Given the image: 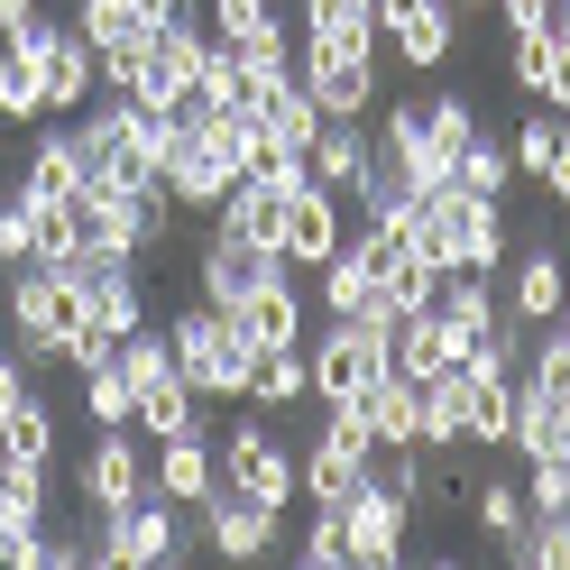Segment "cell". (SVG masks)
<instances>
[{
    "mask_svg": "<svg viewBox=\"0 0 570 570\" xmlns=\"http://www.w3.org/2000/svg\"><path fill=\"white\" fill-rule=\"evenodd\" d=\"M157 332H166V350H175V368H185V386L203 405H230V396H248V368H258V341H248L222 304H175V313H157Z\"/></svg>",
    "mask_w": 570,
    "mask_h": 570,
    "instance_id": "6da1fadb",
    "label": "cell"
},
{
    "mask_svg": "<svg viewBox=\"0 0 570 570\" xmlns=\"http://www.w3.org/2000/svg\"><path fill=\"white\" fill-rule=\"evenodd\" d=\"M83 332V285L56 267H10V313H0V341L19 350L28 368H65V341Z\"/></svg>",
    "mask_w": 570,
    "mask_h": 570,
    "instance_id": "7a4b0ae2",
    "label": "cell"
},
{
    "mask_svg": "<svg viewBox=\"0 0 570 570\" xmlns=\"http://www.w3.org/2000/svg\"><path fill=\"white\" fill-rule=\"evenodd\" d=\"M212 451H222V479H230L239 497H258V507H276V515H295L304 470H295V451L267 433V414H258V405H248V414H230L222 433H212Z\"/></svg>",
    "mask_w": 570,
    "mask_h": 570,
    "instance_id": "3957f363",
    "label": "cell"
},
{
    "mask_svg": "<svg viewBox=\"0 0 570 570\" xmlns=\"http://www.w3.org/2000/svg\"><path fill=\"white\" fill-rule=\"evenodd\" d=\"M157 185L175 194V212H194V222H212V212H222V194L239 185V166H230V148H222V129H212V111H194V120L166 129Z\"/></svg>",
    "mask_w": 570,
    "mask_h": 570,
    "instance_id": "277c9868",
    "label": "cell"
},
{
    "mask_svg": "<svg viewBox=\"0 0 570 570\" xmlns=\"http://www.w3.org/2000/svg\"><path fill=\"white\" fill-rule=\"evenodd\" d=\"M148 497V433L138 423H92V442L75 460V507L101 524V515H120Z\"/></svg>",
    "mask_w": 570,
    "mask_h": 570,
    "instance_id": "5b68a950",
    "label": "cell"
},
{
    "mask_svg": "<svg viewBox=\"0 0 570 570\" xmlns=\"http://www.w3.org/2000/svg\"><path fill=\"white\" fill-rule=\"evenodd\" d=\"M194 543H185V507H166V497L148 488L138 507H120V515H101L92 524V561L101 570H175Z\"/></svg>",
    "mask_w": 570,
    "mask_h": 570,
    "instance_id": "8992f818",
    "label": "cell"
},
{
    "mask_svg": "<svg viewBox=\"0 0 570 570\" xmlns=\"http://www.w3.org/2000/svg\"><path fill=\"white\" fill-rule=\"evenodd\" d=\"M341 533H350V570H396L405 561V533H414V507L377 470L341 497Z\"/></svg>",
    "mask_w": 570,
    "mask_h": 570,
    "instance_id": "52a82bcc",
    "label": "cell"
},
{
    "mask_svg": "<svg viewBox=\"0 0 570 570\" xmlns=\"http://www.w3.org/2000/svg\"><path fill=\"white\" fill-rule=\"evenodd\" d=\"M203 543H212V561H230V570H248V561H276V533H285V515L276 507H258V497H239L230 479H212V497H203Z\"/></svg>",
    "mask_w": 570,
    "mask_h": 570,
    "instance_id": "ba28073f",
    "label": "cell"
},
{
    "mask_svg": "<svg viewBox=\"0 0 570 570\" xmlns=\"http://www.w3.org/2000/svg\"><path fill=\"white\" fill-rule=\"evenodd\" d=\"M295 75H304L313 101H323V120H368L386 101L377 56H350V47H295Z\"/></svg>",
    "mask_w": 570,
    "mask_h": 570,
    "instance_id": "9c48e42d",
    "label": "cell"
},
{
    "mask_svg": "<svg viewBox=\"0 0 570 570\" xmlns=\"http://www.w3.org/2000/svg\"><path fill=\"white\" fill-rule=\"evenodd\" d=\"M341 230H350V203L332 194V185H313V175H295V194H285V230H276V258L295 267V276H313L341 248Z\"/></svg>",
    "mask_w": 570,
    "mask_h": 570,
    "instance_id": "30bf717a",
    "label": "cell"
},
{
    "mask_svg": "<svg viewBox=\"0 0 570 570\" xmlns=\"http://www.w3.org/2000/svg\"><path fill=\"white\" fill-rule=\"evenodd\" d=\"M230 323L258 341V350H304V332H313V285H304L295 267H276L267 285H248V295L230 304Z\"/></svg>",
    "mask_w": 570,
    "mask_h": 570,
    "instance_id": "8fae6325",
    "label": "cell"
},
{
    "mask_svg": "<svg viewBox=\"0 0 570 570\" xmlns=\"http://www.w3.org/2000/svg\"><path fill=\"white\" fill-rule=\"evenodd\" d=\"M285 258H276V248H258V239H230V230H203V248H194V295L203 304H239L248 295V285H267Z\"/></svg>",
    "mask_w": 570,
    "mask_h": 570,
    "instance_id": "7c38bea8",
    "label": "cell"
},
{
    "mask_svg": "<svg viewBox=\"0 0 570 570\" xmlns=\"http://www.w3.org/2000/svg\"><path fill=\"white\" fill-rule=\"evenodd\" d=\"M38 75H47V120H75L83 101L101 92V56H92V38H83L75 19H56V28H47Z\"/></svg>",
    "mask_w": 570,
    "mask_h": 570,
    "instance_id": "4fadbf2b",
    "label": "cell"
},
{
    "mask_svg": "<svg viewBox=\"0 0 570 570\" xmlns=\"http://www.w3.org/2000/svg\"><path fill=\"white\" fill-rule=\"evenodd\" d=\"M56 515V470L38 460H0V570L28 561V533Z\"/></svg>",
    "mask_w": 570,
    "mask_h": 570,
    "instance_id": "5bb4252c",
    "label": "cell"
},
{
    "mask_svg": "<svg viewBox=\"0 0 570 570\" xmlns=\"http://www.w3.org/2000/svg\"><path fill=\"white\" fill-rule=\"evenodd\" d=\"M212 479H222V451H212V433L194 423V433H166V442H148V488L166 497V507H203L212 497Z\"/></svg>",
    "mask_w": 570,
    "mask_h": 570,
    "instance_id": "9a60e30c",
    "label": "cell"
},
{
    "mask_svg": "<svg viewBox=\"0 0 570 570\" xmlns=\"http://www.w3.org/2000/svg\"><path fill=\"white\" fill-rule=\"evenodd\" d=\"M83 323L101 341H129L138 323H148V267H92L83 276Z\"/></svg>",
    "mask_w": 570,
    "mask_h": 570,
    "instance_id": "2e32d148",
    "label": "cell"
},
{
    "mask_svg": "<svg viewBox=\"0 0 570 570\" xmlns=\"http://www.w3.org/2000/svg\"><path fill=\"white\" fill-rule=\"evenodd\" d=\"M28 138H38V148H28V166L10 175V185H19L28 203H65V194L83 185V157H75V120H38Z\"/></svg>",
    "mask_w": 570,
    "mask_h": 570,
    "instance_id": "e0dca14e",
    "label": "cell"
},
{
    "mask_svg": "<svg viewBox=\"0 0 570 570\" xmlns=\"http://www.w3.org/2000/svg\"><path fill=\"white\" fill-rule=\"evenodd\" d=\"M304 175H313V185H332L350 212H360V185H368V120H323Z\"/></svg>",
    "mask_w": 570,
    "mask_h": 570,
    "instance_id": "ac0fdd59",
    "label": "cell"
},
{
    "mask_svg": "<svg viewBox=\"0 0 570 570\" xmlns=\"http://www.w3.org/2000/svg\"><path fill=\"white\" fill-rule=\"evenodd\" d=\"M368 433H377V451L423 442V377H405V368H377L368 377Z\"/></svg>",
    "mask_w": 570,
    "mask_h": 570,
    "instance_id": "d6986e66",
    "label": "cell"
},
{
    "mask_svg": "<svg viewBox=\"0 0 570 570\" xmlns=\"http://www.w3.org/2000/svg\"><path fill=\"white\" fill-rule=\"evenodd\" d=\"M386 368H405V377H451L460 368V341L433 304L423 313H396V350H386Z\"/></svg>",
    "mask_w": 570,
    "mask_h": 570,
    "instance_id": "ffe728a7",
    "label": "cell"
},
{
    "mask_svg": "<svg viewBox=\"0 0 570 570\" xmlns=\"http://www.w3.org/2000/svg\"><path fill=\"white\" fill-rule=\"evenodd\" d=\"M414 101H423V148H433V166L451 175V166H460V148L479 138V101L460 92V83H451V92H414Z\"/></svg>",
    "mask_w": 570,
    "mask_h": 570,
    "instance_id": "44dd1931",
    "label": "cell"
},
{
    "mask_svg": "<svg viewBox=\"0 0 570 570\" xmlns=\"http://www.w3.org/2000/svg\"><path fill=\"white\" fill-rule=\"evenodd\" d=\"M239 405H258V414H304V405H313L304 350H258V368H248V396H239Z\"/></svg>",
    "mask_w": 570,
    "mask_h": 570,
    "instance_id": "7402d4cb",
    "label": "cell"
},
{
    "mask_svg": "<svg viewBox=\"0 0 570 570\" xmlns=\"http://www.w3.org/2000/svg\"><path fill=\"white\" fill-rule=\"evenodd\" d=\"M56 442H65V423H56V405L28 386V396L10 405V423H0V460H38V470H56Z\"/></svg>",
    "mask_w": 570,
    "mask_h": 570,
    "instance_id": "603a6c76",
    "label": "cell"
},
{
    "mask_svg": "<svg viewBox=\"0 0 570 570\" xmlns=\"http://www.w3.org/2000/svg\"><path fill=\"white\" fill-rule=\"evenodd\" d=\"M423 451H470V386H460V368L451 377H423Z\"/></svg>",
    "mask_w": 570,
    "mask_h": 570,
    "instance_id": "cb8c5ba5",
    "label": "cell"
},
{
    "mask_svg": "<svg viewBox=\"0 0 570 570\" xmlns=\"http://www.w3.org/2000/svg\"><path fill=\"white\" fill-rule=\"evenodd\" d=\"M75 28L92 38V56H120V47H138L157 28V10L148 0H75Z\"/></svg>",
    "mask_w": 570,
    "mask_h": 570,
    "instance_id": "d4e9b609",
    "label": "cell"
},
{
    "mask_svg": "<svg viewBox=\"0 0 570 570\" xmlns=\"http://www.w3.org/2000/svg\"><path fill=\"white\" fill-rule=\"evenodd\" d=\"M433 295H442V267L423 258V248H396V258L377 267V304H386V313H423Z\"/></svg>",
    "mask_w": 570,
    "mask_h": 570,
    "instance_id": "484cf974",
    "label": "cell"
},
{
    "mask_svg": "<svg viewBox=\"0 0 570 570\" xmlns=\"http://www.w3.org/2000/svg\"><path fill=\"white\" fill-rule=\"evenodd\" d=\"M75 386H83V423H129V414H138V396H129V368H120V350H101L92 368H75Z\"/></svg>",
    "mask_w": 570,
    "mask_h": 570,
    "instance_id": "4316f807",
    "label": "cell"
},
{
    "mask_svg": "<svg viewBox=\"0 0 570 570\" xmlns=\"http://www.w3.org/2000/svg\"><path fill=\"white\" fill-rule=\"evenodd\" d=\"M507 561H524V570H570V507H552V515H524V533L515 543H497Z\"/></svg>",
    "mask_w": 570,
    "mask_h": 570,
    "instance_id": "83f0119b",
    "label": "cell"
},
{
    "mask_svg": "<svg viewBox=\"0 0 570 570\" xmlns=\"http://www.w3.org/2000/svg\"><path fill=\"white\" fill-rule=\"evenodd\" d=\"M561 111H543V101H524V111H515V129H507V157H515V175H524V185H533V175H543V157L561 148Z\"/></svg>",
    "mask_w": 570,
    "mask_h": 570,
    "instance_id": "f1b7e54d",
    "label": "cell"
},
{
    "mask_svg": "<svg viewBox=\"0 0 570 570\" xmlns=\"http://www.w3.org/2000/svg\"><path fill=\"white\" fill-rule=\"evenodd\" d=\"M470 515H479L488 543H515V533H524V479H507V470L479 479V488H470Z\"/></svg>",
    "mask_w": 570,
    "mask_h": 570,
    "instance_id": "f546056e",
    "label": "cell"
},
{
    "mask_svg": "<svg viewBox=\"0 0 570 570\" xmlns=\"http://www.w3.org/2000/svg\"><path fill=\"white\" fill-rule=\"evenodd\" d=\"M552 65H561V47L543 38V28H515V38H507V92H515V101H543Z\"/></svg>",
    "mask_w": 570,
    "mask_h": 570,
    "instance_id": "4dcf8cb0",
    "label": "cell"
},
{
    "mask_svg": "<svg viewBox=\"0 0 570 570\" xmlns=\"http://www.w3.org/2000/svg\"><path fill=\"white\" fill-rule=\"evenodd\" d=\"M451 185H470V194H497V203H507L515 194V157H507V138H470V148H460V166H451Z\"/></svg>",
    "mask_w": 570,
    "mask_h": 570,
    "instance_id": "1f68e13d",
    "label": "cell"
},
{
    "mask_svg": "<svg viewBox=\"0 0 570 570\" xmlns=\"http://www.w3.org/2000/svg\"><path fill=\"white\" fill-rule=\"evenodd\" d=\"M304 570H350V533H341V507H313L304 515V543H295Z\"/></svg>",
    "mask_w": 570,
    "mask_h": 570,
    "instance_id": "d6a6232c",
    "label": "cell"
},
{
    "mask_svg": "<svg viewBox=\"0 0 570 570\" xmlns=\"http://www.w3.org/2000/svg\"><path fill=\"white\" fill-rule=\"evenodd\" d=\"M83 561H92V543H83L75 524H56V515H47L38 533H28V561H19V570H83Z\"/></svg>",
    "mask_w": 570,
    "mask_h": 570,
    "instance_id": "836d02e7",
    "label": "cell"
},
{
    "mask_svg": "<svg viewBox=\"0 0 570 570\" xmlns=\"http://www.w3.org/2000/svg\"><path fill=\"white\" fill-rule=\"evenodd\" d=\"M10 267H28V194L0 185V276Z\"/></svg>",
    "mask_w": 570,
    "mask_h": 570,
    "instance_id": "e575fe53",
    "label": "cell"
},
{
    "mask_svg": "<svg viewBox=\"0 0 570 570\" xmlns=\"http://www.w3.org/2000/svg\"><path fill=\"white\" fill-rule=\"evenodd\" d=\"M276 10H285V0H203V28H212V38H239V28H258Z\"/></svg>",
    "mask_w": 570,
    "mask_h": 570,
    "instance_id": "d590c367",
    "label": "cell"
},
{
    "mask_svg": "<svg viewBox=\"0 0 570 570\" xmlns=\"http://www.w3.org/2000/svg\"><path fill=\"white\" fill-rule=\"evenodd\" d=\"M28 386H38V368H28V360H19V350H10V341H0V423H10V405L28 396Z\"/></svg>",
    "mask_w": 570,
    "mask_h": 570,
    "instance_id": "8d00e7d4",
    "label": "cell"
},
{
    "mask_svg": "<svg viewBox=\"0 0 570 570\" xmlns=\"http://www.w3.org/2000/svg\"><path fill=\"white\" fill-rule=\"evenodd\" d=\"M533 185H543V203H561V212H570V129H561V148L543 157V175H533Z\"/></svg>",
    "mask_w": 570,
    "mask_h": 570,
    "instance_id": "74e56055",
    "label": "cell"
},
{
    "mask_svg": "<svg viewBox=\"0 0 570 570\" xmlns=\"http://www.w3.org/2000/svg\"><path fill=\"white\" fill-rule=\"evenodd\" d=\"M488 10H497V28L515 38V28H543V19H552V0H488Z\"/></svg>",
    "mask_w": 570,
    "mask_h": 570,
    "instance_id": "f35d334b",
    "label": "cell"
},
{
    "mask_svg": "<svg viewBox=\"0 0 570 570\" xmlns=\"http://www.w3.org/2000/svg\"><path fill=\"white\" fill-rule=\"evenodd\" d=\"M543 350H552V360L570 368V295H561V313H552V323H543Z\"/></svg>",
    "mask_w": 570,
    "mask_h": 570,
    "instance_id": "ab89813d",
    "label": "cell"
},
{
    "mask_svg": "<svg viewBox=\"0 0 570 570\" xmlns=\"http://www.w3.org/2000/svg\"><path fill=\"white\" fill-rule=\"evenodd\" d=\"M543 38H552V47L570 56V0H552V19H543Z\"/></svg>",
    "mask_w": 570,
    "mask_h": 570,
    "instance_id": "60d3db41",
    "label": "cell"
},
{
    "mask_svg": "<svg viewBox=\"0 0 570 570\" xmlns=\"http://www.w3.org/2000/svg\"><path fill=\"white\" fill-rule=\"evenodd\" d=\"M451 10H460V19H488V0H451Z\"/></svg>",
    "mask_w": 570,
    "mask_h": 570,
    "instance_id": "b9f144b4",
    "label": "cell"
},
{
    "mask_svg": "<svg viewBox=\"0 0 570 570\" xmlns=\"http://www.w3.org/2000/svg\"><path fill=\"white\" fill-rule=\"evenodd\" d=\"M0 47H10V19H0Z\"/></svg>",
    "mask_w": 570,
    "mask_h": 570,
    "instance_id": "7bdbcfd3",
    "label": "cell"
}]
</instances>
